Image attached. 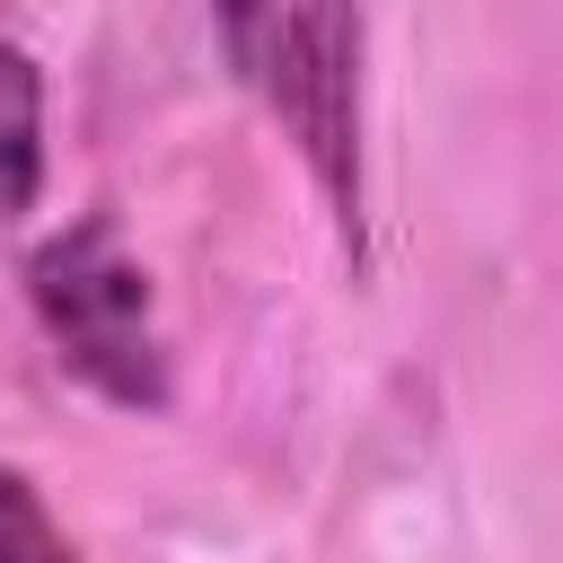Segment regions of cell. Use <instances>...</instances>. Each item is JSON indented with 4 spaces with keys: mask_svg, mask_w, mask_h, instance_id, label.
<instances>
[{
    "mask_svg": "<svg viewBox=\"0 0 563 563\" xmlns=\"http://www.w3.org/2000/svg\"><path fill=\"white\" fill-rule=\"evenodd\" d=\"M26 299H35L44 334L62 343V361L97 396H114L132 413L167 405V352H158V325H150V273L123 255L106 211L70 220L62 238H44L26 255Z\"/></svg>",
    "mask_w": 563,
    "mask_h": 563,
    "instance_id": "2",
    "label": "cell"
},
{
    "mask_svg": "<svg viewBox=\"0 0 563 563\" xmlns=\"http://www.w3.org/2000/svg\"><path fill=\"white\" fill-rule=\"evenodd\" d=\"M211 18L229 70L255 88L361 246V0H211Z\"/></svg>",
    "mask_w": 563,
    "mask_h": 563,
    "instance_id": "1",
    "label": "cell"
},
{
    "mask_svg": "<svg viewBox=\"0 0 563 563\" xmlns=\"http://www.w3.org/2000/svg\"><path fill=\"white\" fill-rule=\"evenodd\" d=\"M0 563H88L18 466H0Z\"/></svg>",
    "mask_w": 563,
    "mask_h": 563,
    "instance_id": "4",
    "label": "cell"
},
{
    "mask_svg": "<svg viewBox=\"0 0 563 563\" xmlns=\"http://www.w3.org/2000/svg\"><path fill=\"white\" fill-rule=\"evenodd\" d=\"M44 185V79L0 35V211H26Z\"/></svg>",
    "mask_w": 563,
    "mask_h": 563,
    "instance_id": "3",
    "label": "cell"
}]
</instances>
